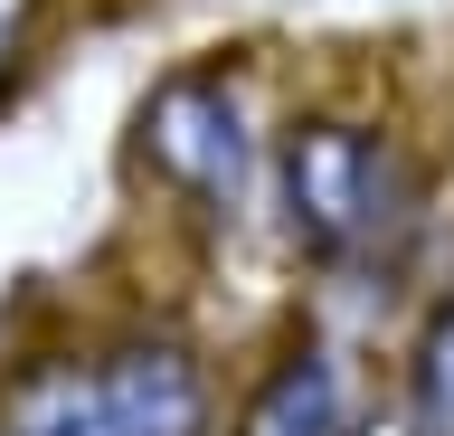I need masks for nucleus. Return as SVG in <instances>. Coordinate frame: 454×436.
Masks as SVG:
<instances>
[{
  "label": "nucleus",
  "instance_id": "obj_5",
  "mask_svg": "<svg viewBox=\"0 0 454 436\" xmlns=\"http://www.w3.org/2000/svg\"><path fill=\"white\" fill-rule=\"evenodd\" d=\"M407 417H417V436H454V294L407 342Z\"/></svg>",
  "mask_w": 454,
  "mask_h": 436
},
{
  "label": "nucleus",
  "instance_id": "obj_2",
  "mask_svg": "<svg viewBox=\"0 0 454 436\" xmlns=\"http://www.w3.org/2000/svg\"><path fill=\"white\" fill-rule=\"evenodd\" d=\"M0 436H208V370L180 342H114L10 379Z\"/></svg>",
  "mask_w": 454,
  "mask_h": 436
},
{
  "label": "nucleus",
  "instance_id": "obj_3",
  "mask_svg": "<svg viewBox=\"0 0 454 436\" xmlns=\"http://www.w3.org/2000/svg\"><path fill=\"white\" fill-rule=\"evenodd\" d=\"M142 171L199 209H237L255 180V76L237 58H190L133 115Z\"/></svg>",
  "mask_w": 454,
  "mask_h": 436
},
{
  "label": "nucleus",
  "instance_id": "obj_7",
  "mask_svg": "<svg viewBox=\"0 0 454 436\" xmlns=\"http://www.w3.org/2000/svg\"><path fill=\"white\" fill-rule=\"evenodd\" d=\"M350 436H360V427H350ZM369 436H388V427H369Z\"/></svg>",
  "mask_w": 454,
  "mask_h": 436
},
{
  "label": "nucleus",
  "instance_id": "obj_6",
  "mask_svg": "<svg viewBox=\"0 0 454 436\" xmlns=\"http://www.w3.org/2000/svg\"><path fill=\"white\" fill-rule=\"evenodd\" d=\"M38 20H48V0H0V95L20 86L28 48H38Z\"/></svg>",
  "mask_w": 454,
  "mask_h": 436
},
{
  "label": "nucleus",
  "instance_id": "obj_1",
  "mask_svg": "<svg viewBox=\"0 0 454 436\" xmlns=\"http://www.w3.org/2000/svg\"><path fill=\"white\" fill-rule=\"evenodd\" d=\"M275 200H284V237L312 266L350 275V266L397 257V237L417 218V180H407V162H397V143L379 123L312 115L275 152Z\"/></svg>",
  "mask_w": 454,
  "mask_h": 436
},
{
  "label": "nucleus",
  "instance_id": "obj_4",
  "mask_svg": "<svg viewBox=\"0 0 454 436\" xmlns=\"http://www.w3.org/2000/svg\"><path fill=\"white\" fill-rule=\"evenodd\" d=\"M237 436H350V370H340V351L332 342H294L247 389Z\"/></svg>",
  "mask_w": 454,
  "mask_h": 436
}]
</instances>
